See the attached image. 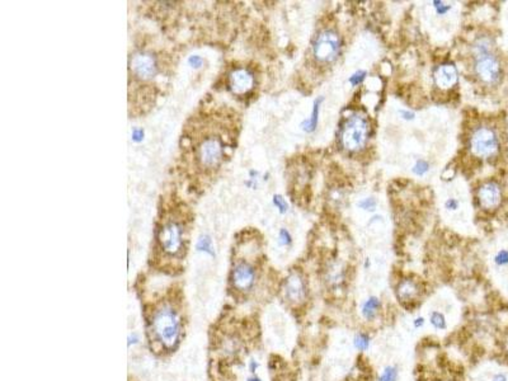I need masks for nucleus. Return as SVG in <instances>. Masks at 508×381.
<instances>
[{
	"instance_id": "obj_26",
	"label": "nucleus",
	"mask_w": 508,
	"mask_h": 381,
	"mask_svg": "<svg viewBox=\"0 0 508 381\" xmlns=\"http://www.w3.org/2000/svg\"><path fill=\"white\" fill-rule=\"evenodd\" d=\"M366 75H367V74H366V71H365V70H358V71H356V73L353 74V75H352L351 78H349V83H351L352 85H355V87H356V85L361 84V83L364 82L365 78H366Z\"/></svg>"
},
{
	"instance_id": "obj_30",
	"label": "nucleus",
	"mask_w": 508,
	"mask_h": 381,
	"mask_svg": "<svg viewBox=\"0 0 508 381\" xmlns=\"http://www.w3.org/2000/svg\"><path fill=\"white\" fill-rule=\"evenodd\" d=\"M189 64H191L192 67H200L202 65V59L200 56H192L191 59H189Z\"/></svg>"
},
{
	"instance_id": "obj_24",
	"label": "nucleus",
	"mask_w": 508,
	"mask_h": 381,
	"mask_svg": "<svg viewBox=\"0 0 508 381\" xmlns=\"http://www.w3.org/2000/svg\"><path fill=\"white\" fill-rule=\"evenodd\" d=\"M197 249L198 250H201V252H206V253H210V254H212V250H211L210 238L205 236V238H201V239L198 240Z\"/></svg>"
},
{
	"instance_id": "obj_31",
	"label": "nucleus",
	"mask_w": 508,
	"mask_h": 381,
	"mask_svg": "<svg viewBox=\"0 0 508 381\" xmlns=\"http://www.w3.org/2000/svg\"><path fill=\"white\" fill-rule=\"evenodd\" d=\"M458 206H459L458 200L450 199V200H447V201H446V207L449 208V210H456V208H458Z\"/></svg>"
},
{
	"instance_id": "obj_17",
	"label": "nucleus",
	"mask_w": 508,
	"mask_h": 381,
	"mask_svg": "<svg viewBox=\"0 0 508 381\" xmlns=\"http://www.w3.org/2000/svg\"><path fill=\"white\" fill-rule=\"evenodd\" d=\"M352 343H353V347H355L356 351L364 353L370 350L371 343H372V338H371L370 334L366 333V332H357V333L353 336V338H352Z\"/></svg>"
},
{
	"instance_id": "obj_2",
	"label": "nucleus",
	"mask_w": 508,
	"mask_h": 381,
	"mask_svg": "<svg viewBox=\"0 0 508 381\" xmlns=\"http://www.w3.org/2000/svg\"><path fill=\"white\" fill-rule=\"evenodd\" d=\"M193 214L181 197L170 195L160 201L155 223V253L160 259L181 261L188 247Z\"/></svg>"
},
{
	"instance_id": "obj_9",
	"label": "nucleus",
	"mask_w": 508,
	"mask_h": 381,
	"mask_svg": "<svg viewBox=\"0 0 508 381\" xmlns=\"http://www.w3.org/2000/svg\"><path fill=\"white\" fill-rule=\"evenodd\" d=\"M254 74L244 67H236L230 70L226 76V88L232 95L244 97L254 88Z\"/></svg>"
},
{
	"instance_id": "obj_37",
	"label": "nucleus",
	"mask_w": 508,
	"mask_h": 381,
	"mask_svg": "<svg viewBox=\"0 0 508 381\" xmlns=\"http://www.w3.org/2000/svg\"><path fill=\"white\" fill-rule=\"evenodd\" d=\"M506 352H507V356H508V337H507V339H506Z\"/></svg>"
},
{
	"instance_id": "obj_7",
	"label": "nucleus",
	"mask_w": 508,
	"mask_h": 381,
	"mask_svg": "<svg viewBox=\"0 0 508 381\" xmlns=\"http://www.w3.org/2000/svg\"><path fill=\"white\" fill-rule=\"evenodd\" d=\"M471 152L477 157H493L499 149V137L490 127H479L474 131L470 140Z\"/></svg>"
},
{
	"instance_id": "obj_5",
	"label": "nucleus",
	"mask_w": 508,
	"mask_h": 381,
	"mask_svg": "<svg viewBox=\"0 0 508 381\" xmlns=\"http://www.w3.org/2000/svg\"><path fill=\"white\" fill-rule=\"evenodd\" d=\"M369 122L365 117L353 114L347 120L342 131V144L349 152H357L365 146L369 137Z\"/></svg>"
},
{
	"instance_id": "obj_4",
	"label": "nucleus",
	"mask_w": 508,
	"mask_h": 381,
	"mask_svg": "<svg viewBox=\"0 0 508 381\" xmlns=\"http://www.w3.org/2000/svg\"><path fill=\"white\" fill-rule=\"evenodd\" d=\"M151 332L155 340L165 350L176 348L181 339L182 321L177 309L169 303H164L155 309L151 319Z\"/></svg>"
},
{
	"instance_id": "obj_12",
	"label": "nucleus",
	"mask_w": 508,
	"mask_h": 381,
	"mask_svg": "<svg viewBox=\"0 0 508 381\" xmlns=\"http://www.w3.org/2000/svg\"><path fill=\"white\" fill-rule=\"evenodd\" d=\"M478 197H479L480 205L486 210H492L501 203L502 191L496 182H488L480 187Z\"/></svg>"
},
{
	"instance_id": "obj_28",
	"label": "nucleus",
	"mask_w": 508,
	"mask_h": 381,
	"mask_svg": "<svg viewBox=\"0 0 508 381\" xmlns=\"http://www.w3.org/2000/svg\"><path fill=\"white\" fill-rule=\"evenodd\" d=\"M433 4H435V8H436L439 16H443V14H446L451 9V5H447V4L442 3V1H433Z\"/></svg>"
},
{
	"instance_id": "obj_35",
	"label": "nucleus",
	"mask_w": 508,
	"mask_h": 381,
	"mask_svg": "<svg viewBox=\"0 0 508 381\" xmlns=\"http://www.w3.org/2000/svg\"><path fill=\"white\" fill-rule=\"evenodd\" d=\"M139 342V337L136 336V334H130L129 336V346H131V344H136Z\"/></svg>"
},
{
	"instance_id": "obj_16",
	"label": "nucleus",
	"mask_w": 508,
	"mask_h": 381,
	"mask_svg": "<svg viewBox=\"0 0 508 381\" xmlns=\"http://www.w3.org/2000/svg\"><path fill=\"white\" fill-rule=\"evenodd\" d=\"M427 321L436 332H445L449 327L447 318L441 310H431L428 313V316H427Z\"/></svg>"
},
{
	"instance_id": "obj_15",
	"label": "nucleus",
	"mask_w": 508,
	"mask_h": 381,
	"mask_svg": "<svg viewBox=\"0 0 508 381\" xmlns=\"http://www.w3.org/2000/svg\"><path fill=\"white\" fill-rule=\"evenodd\" d=\"M419 295V287L412 280H403L396 289V297L402 303H412Z\"/></svg>"
},
{
	"instance_id": "obj_11",
	"label": "nucleus",
	"mask_w": 508,
	"mask_h": 381,
	"mask_svg": "<svg viewBox=\"0 0 508 381\" xmlns=\"http://www.w3.org/2000/svg\"><path fill=\"white\" fill-rule=\"evenodd\" d=\"M475 73L486 84H496L501 80L502 76V67L494 55L490 52L483 55H478L475 61Z\"/></svg>"
},
{
	"instance_id": "obj_18",
	"label": "nucleus",
	"mask_w": 508,
	"mask_h": 381,
	"mask_svg": "<svg viewBox=\"0 0 508 381\" xmlns=\"http://www.w3.org/2000/svg\"><path fill=\"white\" fill-rule=\"evenodd\" d=\"M323 102V98H319L315 101L314 103L313 111H311V116L302 123V129L306 131V133H313L315 131L318 126V121H319V112H320V104Z\"/></svg>"
},
{
	"instance_id": "obj_10",
	"label": "nucleus",
	"mask_w": 508,
	"mask_h": 381,
	"mask_svg": "<svg viewBox=\"0 0 508 381\" xmlns=\"http://www.w3.org/2000/svg\"><path fill=\"white\" fill-rule=\"evenodd\" d=\"M283 299L294 306H300L307 299V285L299 272H291L282 284Z\"/></svg>"
},
{
	"instance_id": "obj_20",
	"label": "nucleus",
	"mask_w": 508,
	"mask_h": 381,
	"mask_svg": "<svg viewBox=\"0 0 508 381\" xmlns=\"http://www.w3.org/2000/svg\"><path fill=\"white\" fill-rule=\"evenodd\" d=\"M428 170H430V165H428V163H427L426 160H423V159L418 160L417 163H416V165L413 167V172L417 174V176H424Z\"/></svg>"
},
{
	"instance_id": "obj_25",
	"label": "nucleus",
	"mask_w": 508,
	"mask_h": 381,
	"mask_svg": "<svg viewBox=\"0 0 508 381\" xmlns=\"http://www.w3.org/2000/svg\"><path fill=\"white\" fill-rule=\"evenodd\" d=\"M278 239H279V244L283 247H287L290 246L292 243V236L291 234L287 231L286 229H281L279 230V235H278Z\"/></svg>"
},
{
	"instance_id": "obj_13",
	"label": "nucleus",
	"mask_w": 508,
	"mask_h": 381,
	"mask_svg": "<svg viewBox=\"0 0 508 381\" xmlns=\"http://www.w3.org/2000/svg\"><path fill=\"white\" fill-rule=\"evenodd\" d=\"M435 83L439 88L450 89L458 83V70L451 64H443L435 71Z\"/></svg>"
},
{
	"instance_id": "obj_36",
	"label": "nucleus",
	"mask_w": 508,
	"mask_h": 381,
	"mask_svg": "<svg viewBox=\"0 0 508 381\" xmlns=\"http://www.w3.org/2000/svg\"><path fill=\"white\" fill-rule=\"evenodd\" d=\"M245 381H263V380H262V379H260L259 376H258L257 374H255V375L248 376V378H247V380H245Z\"/></svg>"
},
{
	"instance_id": "obj_21",
	"label": "nucleus",
	"mask_w": 508,
	"mask_h": 381,
	"mask_svg": "<svg viewBox=\"0 0 508 381\" xmlns=\"http://www.w3.org/2000/svg\"><path fill=\"white\" fill-rule=\"evenodd\" d=\"M494 263H496L497 266H499V267L507 266L508 265V250H506V249L499 250V252L496 254V257H494Z\"/></svg>"
},
{
	"instance_id": "obj_29",
	"label": "nucleus",
	"mask_w": 508,
	"mask_h": 381,
	"mask_svg": "<svg viewBox=\"0 0 508 381\" xmlns=\"http://www.w3.org/2000/svg\"><path fill=\"white\" fill-rule=\"evenodd\" d=\"M259 367H260V363L258 362L257 359H251V361H249L248 370H249V372H251V375H255Z\"/></svg>"
},
{
	"instance_id": "obj_27",
	"label": "nucleus",
	"mask_w": 508,
	"mask_h": 381,
	"mask_svg": "<svg viewBox=\"0 0 508 381\" xmlns=\"http://www.w3.org/2000/svg\"><path fill=\"white\" fill-rule=\"evenodd\" d=\"M426 321H427V319L424 318V316H422V315H417V316L413 318V320H412V327H413L416 331H420V329H423L424 325H426Z\"/></svg>"
},
{
	"instance_id": "obj_1",
	"label": "nucleus",
	"mask_w": 508,
	"mask_h": 381,
	"mask_svg": "<svg viewBox=\"0 0 508 381\" xmlns=\"http://www.w3.org/2000/svg\"><path fill=\"white\" fill-rule=\"evenodd\" d=\"M238 131V117L226 106H204L187 120L179 141V169L193 188L204 189L225 167Z\"/></svg>"
},
{
	"instance_id": "obj_8",
	"label": "nucleus",
	"mask_w": 508,
	"mask_h": 381,
	"mask_svg": "<svg viewBox=\"0 0 508 381\" xmlns=\"http://www.w3.org/2000/svg\"><path fill=\"white\" fill-rule=\"evenodd\" d=\"M339 50H341L339 36L330 29L320 32L313 46L314 56L322 63H332L336 60Z\"/></svg>"
},
{
	"instance_id": "obj_3",
	"label": "nucleus",
	"mask_w": 508,
	"mask_h": 381,
	"mask_svg": "<svg viewBox=\"0 0 508 381\" xmlns=\"http://www.w3.org/2000/svg\"><path fill=\"white\" fill-rule=\"evenodd\" d=\"M130 99L157 97L158 79L163 76V59L149 47L136 48L129 59Z\"/></svg>"
},
{
	"instance_id": "obj_34",
	"label": "nucleus",
	"mask_w": 508,
	"mask_h": 381,
	"mask_svg": "<svg viewBox=\"0 0 508 381\" xmlns=\"http://www.w3.org/2000/svg\"><path fill=\"white\" fill-rule=\"evenodd\" d=\"M492 381H508V378L506 374H503V372H498V374H496V375H493Z\"/></svg>"
},
{
	"instance_id": "obj_19",
	"label": "nucleus",
	"mask_w": 508,
	"mask_h": 381,
	"mask_svg": "<svg viewBox=\"0 0 508 381\" xmlns=\"http://www.w3.org/2000/svg\"><path fill=\"white\" fill-rule=\"evenodd\" d=\"M399 376H400V369H399L398 365H394V363H390V365H386L380 374L377 375L376 381H398Z\"/></svg>"
},
{
	"instance_id": "obj_6",
	"label": "nucleus",
	"mask_w": 508,
	"mask_h": 381,
	"mask_svg": "<svg viewBox=\"0 0 508 381\" xmlns=\"http://www.w3.org/2000/svg\"><path fill=\"white\" fill-rule=\"evenodd\" d=\"M229 280L232 290L240 293L249 292L257 282V268L247 258H235Z\"/></svg>"
},
{
	"instance_id": "obj_22",
	"label": "nucleus",
	"mask_w": 508,
	"mask_h": 381,
	"mask_svg": "<svg viewBox=\"0 0 508 381\" xmlns=\"http://www.w3.org/2000/svg\"><path fill=\"white\" fill-rule=\"evenodd\" d=\"M273 203L278 208L281 214H285V212H287V210H289V205H287V202L285 201V199H283L282 196H275V197H273Z\"/></svg>"
},
{
	"instance_id": "obj_32",
	"label": "nucleus",
	"mask_w": 508,
	"mask_h": 381,
	"mask_svg": "<svg viewBox=\"0 0 508 381\" xmlns=\"http://www.w3.org/2000/svg\"><path fill=\"white\" fill-rule=\"evenodd\" d=\"M142 137H144V131L142 130H135L132 133V140H135V141H141Z\"/></svg>"
},
{
	"instance_id": "obj_33",
	"label": "nucleus",
	"mask_w": 508,
	"mask_h": 381,
	"mask_svg": "<svg viewBox=\"0 0 508 381\" xmlns=\"http://www.w3.org/2000/svg\"><path fill=\"white\" fill-rule=\"evenodd\" d=\"M399 114L404 118V120H413L414 113L413 112H409V111H399Z\"/></svg>"
},
{
	"instance_id": "obj_23",
	"label": "nucleus",
	"mask_w": 508,
	"mask_h": 381,
	"mask_svg": "<svg viewBox=\"0 0 508 381\" xmlns=\"http://www.w3.org/2000/svg\"><path fill=\"white\" fill-rule=\"evenodd\" d=\"M358 206L366 211H373L376 208V200L372 199V197H367V199H364L362 201L358 202Z\"/></svg>"
},
{
	"instance_id": "obj_14",
	"label": "nucleus",
	"mask_w": 508,
	"mask_h": 381,
	"mask_svg": "<svg viewBox=\"0 0 508 381\" xmlns=\"http://www.w3.org/2000/svg\"><path fill=\"white\" fill-rule=\"evenodd\" d=\"M381 312H383V301L375 295H371L365 299L360 306L361 318L367 323H372L376 320Z\"/></svg>"
}]
</instances>
